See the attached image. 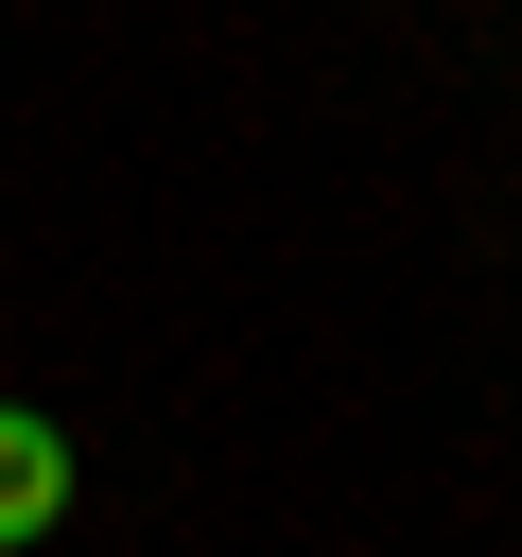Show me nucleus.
I'll return each instance as SVG.
<instances>
[{"mask_svg":"<svg viewBox=\"0 0 522 557\" xmlns=\"http://www.w3.org/2000/svg\"><path fill=\"white\" fill-rule=\"evenodd\" d=\"M70 487H87V453H70V418H35V400H0V557H35V540L70 522Z\"/></svg>","mask_w":522,"mask_h":557,"instance_id":"nucleus-1","label":"nucleus"}]
</instances>
